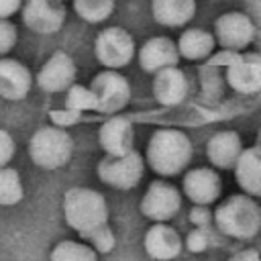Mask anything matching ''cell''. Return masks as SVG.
I'll return each instance as SVG.
<instances>
[{
  "label": "cell",
  "mask_w": 261,
  "mask_h": 261,
  "mask_svg": "<svg viewBox=\"0 0 261 261\" xmlns=\"http://www.w3.org/2000/svg\"><path fill=\"white\" fill-rule=\"evenodd\" d=\"M192 153L194 147L186 133L175 128H161L151 135L145 157L155 173L161 177H173L188 167Z\"/></svg>",
  "instance_id": "obj_1"
},
{
  "label": "cell",
  "mask_w": 261,
  "mask_h": 261,
  "mask_svg": "<svg viewBox=\"0 0 261 261\" xmlns=\"http://www.w3.org/2000/svg\"><path fill=\"white\" fill-rule=\"evenodd\" d=\"M214 224L232 239H251L261 228V208L249 194H232L224 198L214 210Z\"/></svg>",
  "instance_id": "obj_2"
},
{
  "label": "cell",
  "mask_w": 261,
  "mask_h": 261,
  "mask_svg": "<svg viewBox=\"0 0 261 261\" xmlns=\"http://www.w3.org/2000/svg\"><path fill=\"white\" fill-rule=\"evenodd\" d=\"M65 222L82 237L102 224H108V204L104 196L90 188H69L63 194Z\"/></svg>",
  "instance_id": "obj_3"
},
{
  "label": "cell",
  "mask_w": 261,
  "mask_h": 261,
  "mask_svg": "<svg viewBox=\"0 0 261 261\" xmlns=\"http://www.w3.org/2000/svg\"><path fill=\"white\" fill-rule=\"evenodd\" d=\"M73 153V139L61 126L47 124L35 130L29 141V155L33 163L41 169L63 167Z\"/></svg>",
  "instance_id": "obj_4"
},
{
  "label": "cell",
  "mask_w": 261,
  "mask_h": 261,
  "mask_svg": "<svg viewBox=\"0 0 261 261\" xmlns=\"http://www.w3.org/2000/svg\"><path fill=\"white\" fill-rule=\"evenodd\" d=\"M98 177L116 190H133L145 171L143 157L133 149L122 155H104L98 163Z\"/></svg>",
  "instance_id": "obj_5"
},
{
  "label": "cell",
  "mask_w": 261,
  "mask_h": 261,
  "mask_svg": "<svg viewBox=\"0 0 261 261\" xmlns=\"http://www.w3.org/2000/svg\"><path fill=\"white\" fill-rule=\"evenodd\" d=\"M94 53L106 69H120L133 61L135 41L128 35V31L120 27H108L96 37Z\"/></svg>",
  "instance_id": "obj_6"
},
{
  "label": "cell",
  "mask_w": 261,
  "mask_h": 261,
  "mask_svg": "<svg viewBox=\"0 0 261 261\" xmlns=\"http://www.w3.org/2000/svg\"><path fill=\"white\" fill-rule=\"evenodd\" d=\"M224 80L239 94H257L261 90V55L232 51L224 65Z\"/></svg>",
  "instance_id": "obj_7"
},
{
  "label": "cell",
  "mask_w": 261,
  "mask_h": 261,
  "mask_svg": "<svg viewBox=\"0 0 261 261\" xmlns=\"http://www.w3.org/2000/svg\"><path fill=\"white\" fill-rule=\"evenodd\" d=\"M92 92L98 100V112L104 114H116L120 112L128 100H130V86L124 75H120L116 69H104L100 71L92 84Z\"/></svg>",
  "instance_id": "obj_8"
},
{
  "label": "cell",
  "mask_w": 261,
  "mask_h": 261,
  "mask_svg": "<svg viewBox=\"0 0 261 261\" xmlns=\"http://www.w3.org/2000/svg\"><path fill=\"white\" fill-rule=\"evenodd\" d=\"M181 206V194L175 186L165 179H155L149 184L147 192L141 200V212L145 218L153 222H167L171 220Z\"/></svg>",
  "instance_id": "obj_9"
},
{
  "label": "cell",
  "mask_w": 261,
  "mask_h": 261,
  "mask_svg": "<svg viewBox=\"0 0 261 261\" xmlns=\"http://www.w3.org/2000/svg\"><path fill=\"white\" fill-rule=\"evenodd\" d=\"M214 39L224 51H243L255 39V24L243 12H226L214 22Z\"/></svg>",
  "instance_id": "obj_10"
},
{
  "label": "cell",
  "mask_w": 261,
  "mask_h": 261,
  "mask_svg": "<svg viewBox=\"0 0 261 261\" xmlns=\"http://www.w3.org/2000/svg\"><path fill=\"white\" fill-rule=\"evenodd\" d=\"M22 20L33 33L51 35L63 27L65 10L59 0H24Z\"/></svg>",
  "instance_id": "obj_11"
},
{
  "label": "cell",
  "mask_w": 261,
  "mask_h": 261,
  "mask_svg": "<svg viewBox=\"0 0 261 261\" xmlns=\"http://www.w3.org/2000/svg\"><path fill=\"white\" fill-rule=\"evenodd\" d=\"M75 63L69 53L65 51H55L39 69L37 73V84L45 92H63L71 84H75Z\"/></svg>",
  "instance_id": "obj_12"
},
{
  "label": "cell",
  "mask_w": 261,
  "mask_h": 261,
  "mask_svg": "<svg viewBox=\"0 0 261 261\" xmlns=\"http://www.w3.org/2000/svg\"><path fill=\"white\" fill-rule=\"evenodd\" d=\"M181 188L188 200H192L194 204L208 206L218 200L222 184H220L218 173L212 167H194L184 175Z\"/></svg>",
  "instance_id": "obj_13"
},
{
  "label": "cell",
  "mask_w": 261,
  "mask_h": 261,
  "mask_svg": "<svg viewBox=\"0 0 261 261\" xmlns=\"http://www.w3.org/2000/svg\"><path fill=\"white\" fill-rule=\"evenodd\" d=\"M143 247L147 255L155 261H171L181 253V237L167 222H153L145 232Z\"/></svg>",
  "instance_id": "obj_14"
},
{
  "label": "cell",
  "mask_w": 261,
  "mask_h": 261,
  "mask_svg": "<svg viewBox=\"0 0 261 261\" xmlns=\"http://www.w3.org/2000/svg\"><path fill=\"white\" fill-rule=\"evenodd\" d=\"M179 57L181 55L177 43H173L169 37H153L139 49V65L149 73H157L165 67L177 65Z\"/></svg>",
  "instance_id": "obj_15"
},
{
  "label": "cell",
  "mask_w": 261,
  "mask_h": 261,
  "mask_svg": "<svg viewBox=\"0 0 261 261\" xmlns=\"http://www.w3.org/2000/svg\"><path fill=\"white\" fill-rule=\"evenodd\" d=\"M98 141L106 155H122L135 147V128L128 118L114 114L100 126Z\"/></svg>",
  "instance_id": "obj_16"
},
{
  "label": "cell",
  "mask_w": 261,
  "mask_h": 261,
  "mask_svg": "<svg viewBox=\"0 0 261 261\" xmlns=\"http://www.w3.org/2000/svg\"><path fill=\"white\" fill-rule=\"evenodd\" d=\"M188 77L186 73L177 67V65H171V67H165L161 71L155 73V80H153V96L159 104L163 106H177L186 100L188 96Z\"/></svg>",
  "instance_id": "obj_17"
},
{
  "label": "cell",
  "mask_w": 261,
  "mask_h": 261,
  "mask_svg": "<svg viewBox=\"0 0 261 261\" xmlns=\"http://www.w3.org/2000/svg\"><path fill=\"white\" fill-rule=\"evenodd\" d=\"M33 77L27 65L16 59H0V98L4 100H22L31 90Z\"/></svg>",
  "instance_id": "obj_18"
},
{
  "label": "cell",
  "mask_w": 261,
  "mask_h": 261,
  "mask_svg": "<svg viewBox=\"0 0 261 261\" xmlns=\"http://www.w3.org/2000/svg\"><path fill=\"white\" fill-rule=\"evenodd\" d=\"M241 153H243V143L234 130H220L212 135L210 141L206 143L208 161L216 169H234Z\"/></svg>",
  "instance_id": "obj_19"
},
{
  "label": "cell",
  "mask_w": 261,
  "mask_h": 261,
  "mask_svg": "<svg viewBox=\"0 0 261 261\" xmlns=\"http://www.w3.org/2000/svg\"><path fill=\"white\" fill-rule=\"evenodd\" d=\"M234 177L239 188L249 196H261V145L243 149L237 165Z\"/></svg>",
  "instance_id": "obj_20"
},
{
  "label": "cell",
  "mask_w": 261,
  "mask_h": 261,
  "mask_svg": "<svg viewBox=\"0 0 261 261\" xmlns=\"http://www.w3.org/2000/svg\"><path fill=\"white\" fill-rule=\"evenodd\" d=\"M196 12V0H151V14L163 27H184Z\"/></svg>",
  "instance_id": "obj_21"
},
{
  "label": "cell",
  "mask_w": 261,
  "mask_h": 261,
  "mask_svg": "<svg viewBox=\"0 0 261 261\" xmlns=\"http://www.w3.org/2000/svg\"><path fill=\"white\" fill-rule=\"evenodd\" d=\"M214 47H216L214 35H210L208 31H202V29H188L177 39L179 55L190 61L208 59L214 53Z\"/></svg>",
  "instance_id": "obj_22"
},
{
  "label": "cell",
  "mask_w": 261,
  "mask_h": 261,
  "mask_svg": "<svg viewBox=\"0 0 261 261\" xmlns=\"http://www.w3.org/2000/svg\"><path fill=\"white\" fill-rule=\"evenodd\" d=\"M49 261H98V253L86 241H61L51 249Z\"/></svg>",
  "instance_id": "obj_23"
},
{
  "label": "cell",
  "mask_w": 261,
  "mask_h": 261,
  "mask_svg": "<svg viewBox=\"0 0 261 261\" xmlns=\"http://www.w3.org/2000/svg\"><path fill=\"white\" fill-rule=\"evenodd\" d=\"M24 186L18 171L10 165L0 167V206H14L22 200Z\"/></svg>",
  "instance_id": "obj_24"
},
{
  "label": "cell",
  "mask_w": 261,
  "mask_h": 261,
  "mask_svg": "<svg viewBox=\"0 0 261 261\" xmlns=\"http://www.w3.org/2000/svg\"><path fill=\"white\" fill-rule=\"evenodd\" d=\"M73 10L77 16L86 22H104L112 10H114V0H73Z\"/></svg>",
  "instance_id": "obj_25"
},
{
  "label": "cell",
  "mask_w": 261,
  "mask_h": 261,
  "mask_svg": "<svg viewBox=\"0 0 261 261\" xmlns=\"http://www.w3.org/2000/svg\"><path fill=\"white\" fill-rule=\"evenodd\" d=\"M65 106L71 108V110H75V112H86V110H96L98 112L96 94L92 92L90 86H80V84H71L67 88Z\"/></svg>",
  "instance_id": "obj_26"
},
{
  "label": "cell",
  "mask_w": 261,
  "mask_h": 261,
  "mask_svg": "<svg viewBox=\"0 0 261 261\" xmlns=\"http://www.w3.org/2000/svg\"><path fill=\"white\" fill-rule=\"evenodd\" d=\"M82 239H84L96 253H110V251L114 249V245H116V237H114V232L110 230L108 224H102V226H98V228H94V230L82 234Z\"/></svg>",
  "instance_id": "obj_27"
},
{
  "label": "cell",
  "mask_w": 261,
  "mask_h": 261,
  "mask_svg": "<svg viewBox=\"0 0 261 261\" xmlns=\"http://www.w3.org/2000/svg\"><path fill=\"white\" fill-rule=\"evenodd\" d=\"M16 45V27L8 18H0V57Z\"/></svg>",
  "instance_id": "obj_28"
},
{
  "label": "cell",
  "mask_w": 261,
  "mask_h": 261,
  "mask_svg": "<svg viewBox=\"0 0 261 261\" xmlns=\"http://www.w3.org/2000/svg\"><path fill=\"white\" fill-rule=\"evenodd\" d=\"M184 245H186L188 251H192V253H202V251H206V249H208V234H206V228H200V226L192 228V230L188 232Z\"/></svg>",
  "instance_id": "obj_29"
},
{
  "label": "cell",
  "mask_w": 261,
  "mask_h": 261,
  "mask_svg": "<svg viewBox=\"0 0 261 261\" xmlns=\"http://www.w3.org/2000/svg\"><path fill=\"white\" fill-rule=\"evenodd\" d=\"M49 120L55 126L67 128V126H71V124H75L80 120V112H75V110H71V108L65 106L63 110H51L49 112Z\"/></svg>",
  "instance_id": "obj_30"
},
{
  "label": "cell",
  "mask_w": 261,
  "mask_h": 261,
  "mask_svg": "<svg viewBox=\"0 0 261 261\" xmlns=\"http://www.w3.org/2000/svg\"><path fill=\"white\" fill-rule=\"evenodd\" d=\"M190 222L194 226L206 228L210 222H214V212H210L208 206H204V204H194V208L190 210Z\"/></svg>",
  "instance_id": "obj_31"
},
{
  "label": "cell",
  "mask_w": 261,
  "mask_h": 261,
  "mask_svg": "<svg viewBox=\"0 0 261 261\" xmlns=\"http://www.w3.org/2000/svg\"><path fill=\"white\" fill-rule=\"evenodd\" d=\"M12 157H14V139L8 130L0 128V167L8 165Z\"/></svg>",
  "instance_id": "obj_32"
},
{
  "label": "cell",
  "mask_w": 261,
  "mask_h": 261,
  "mask_svg": "<svg viewBox=\"0 0 261 261\" xmlns=\"http://www.w3.org/2000/svg\"><path fill=\"white\" fill-rule=\"evenodd\" d=\"M24 0H0V18H10L18 10H22Z\"/></svg>",
  "instance_id": "obj_33"
},
{
  "label": "cell",
  "mask_w": 261,
  "mask_h": 261,
  "mask_svg": "<svg viewBox=\"0 0 261 261\" xmlns=\"http://www.w3.org/2000/svg\"><path fill=\"white\" fill-rule=\"evenodd\" d=\"M228 261H261V255L255 249H243V251H237Z\"/></svg>",
  "instance_id": "obj_34"
},
{
  "label": "cell",
  "mask_w": 261,
  "mask_h": 261,
  "mask_svg": "<svg viewBox=\"0 0 261 261\" xmlns=\"http://www.w3.org/2000/svg\"><path fill=\"white\" fill-rule=\"evenodd\" d=\"M257 145H261V126H259V133H257Z\"/></svg>",
  "instance_id": "obj_35"
},
{
  "label": "cell",
  "mask_w": 261,
  "mask_h": 261,
  "mask_svg": "<svg viewBox=\"0 0 261 261\" xmlns=\"http://www.w3.org/2000/svg\"><path fill=\"white\" fill-rule=\"evenodd\" d=\"M59 2H63V0H59Z\"/></svg>",
  "instance_id": "obj_36"
}]
</instances>
